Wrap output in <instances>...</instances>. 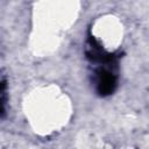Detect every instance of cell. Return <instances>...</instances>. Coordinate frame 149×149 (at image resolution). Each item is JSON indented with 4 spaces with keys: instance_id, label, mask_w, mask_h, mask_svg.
<instances>
[{
    "instance_id": "6da1fadb",
    "label": "cell",
    "mask_w": 149,
    "mask_h": 149,
    "mask_svg": "<svg viewBox=\"0 0 149 149\" xmlns=\"http://www.w3.org/2000/svg\"><path fill=\"white\" fill-rule=\"evenodd\" d=\"M116 85V79L114 74L106 70H101L99 72V80H98V92L102 95L109 94L114 91Z\"/></svg>"
}]
</instances>
